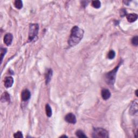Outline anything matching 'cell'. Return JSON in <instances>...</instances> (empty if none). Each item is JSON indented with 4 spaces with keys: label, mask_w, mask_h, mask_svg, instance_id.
I'll list each match as a JSON object with an SVG mask.
<instances>
[{
    "label": "cell",
    "mask_w": 138,
    "mask_h": 138,
    "mask_svg": "<svg viewBox=\"0 0 138 138\" xmlns=\"http://www.w3.org/2000/svg\"><path fill=\"white\" fill-rule=\"evenodd\" d=\"M84 35V31L77 26H74L71 30V35L68 40V44L70 46H76L82 39Z\"/></svg>",
    "instance_id": "obj_1"
},
{
    "label": "cell",
    "mask_w": 138,
    "mask_h": 138,
    "mask_svg": "<svg viewBox=\"0 0 138 138\" xmlns=\"http://www.w3.org/2000/svg\"><path fill=\"white\" fill-rule=\"evenodd\" d=\"M120 65V64H119L118 65L115 67L113 70L109 72H108V73L106 74L105 80L107 84L111 85H113L114 84L115 80V78H116L117 72L118 70Z\"/></svg>",
    "instance_id": "obj_2"
},
{
    "label": "cell",
    "mask_w": 138,
    "mask_h": 138,
    "mask_svg": "<svg viewBox=\"0 0 138 138\" xmlns=\"http://www.w3.org/2000/svg\"><path fill=\"white\" fill-rule=\"evenodd\" d=\"M39 26L38 24H31L29 26V41L31 42L37 36Z\"/></svg>",
    "instance_id": "obj_3"
},
{
    "label": "cell",
    "mask_w": 138,
    "mask_h": 138,
    "mask_svg": "<svg viewBox=\"0 0 138 138\" xmlns=\"http://www.w3.org/2000/svg\"><path fill=\"white\" fill-rule=\"evenodd\" d=\"M93 137L107 138L108 137V132L102 128H95L93 132Z\"/></svg>",
    "instance_id": "obj_4"
},
{
    "label": "cell",
    "mask_w": 138,
    "mask_h": 138,
    "mask_svg": "<svg viewBox=\"0 0 138 138\" xmlns=\"http://www.w3.org/2000/svg\"><path fill=\"white\" fill-rule=\"evenodd\" d=\"M65 121L70 124H74L76 123V116L72 113L67 114L65 117Z\"/></svg>",
    "instance_id": "obj_5"
},
{
    "label": "cell",
    "mask_w": 138,
    "mask_h": 138,
    "mask_svg": "<svg viewBox=\"0 0 138 138\" xmlns=\"http://www.w3.org/2000/svg\"><path fill=\"white\" fill-rule=\"evenodd\" d=\"M31 97V93L28 89H26L23 90L21 94V98L23 101H26L27 100H28L29 99H30Z\"/></svg>",
    "instance_id": "obj_6"
},
{
    "label": "cell",
    "mask_w": 138,
    "mask_h": 138,
    "mask_svg": "<svg viewBox=\"0 0 138 138\" xmlns=\"http://www.w3.org/2000/svg\"><path fill=\"white\" fill-rule=\"evenodd\" d=\"M13 39V36L10 33H7L4 37V42L7 46H9L12 44Z\"/></svg>",
    "instance_id": "obj_7"
},
{
    "label": "cell",
    "mask_w": 138,
    "mask_h": 138,
    "mask_svg": "<svg viewBox=\"0 0 138 138\" xmlns=\"http://www.w3.org/2000/svg\"><path fill=\"white\" fill-rule=\"evenodd\" d=\"M13 83V79L12 77H7L4 80V86L6 88H10Z\"/></svg>",
    "instance_id": "obj_8"
},
{
    "label": "cell",
    "mask_w": 138,
    "mask_h": 138,
    "mask_svg": "<svg viewBox=\"0 0 138 138\" xmlns=\"http://www.w3.org/2000/svg\"><path fill=\"white\" fill-rule=\"evenodd\" d=\"M101 97L104 100H107L111 97V93L108 89H103L101 91Z\"/></svg>",
    "instance_id": "obj_9"
},
{
    "label": "cell",
    "mask_w": 138,
    "mask_h": 138,
    "mask_svg": "<svg viewBox=\"0 0 138 138\" xmlns=\"http://www.w3.org/2000/svg\"><path fill=\"white\" fill-rule=\"evenodd\" d=\"M127 20L129 22H134L138 19V15L136 13H130L127 15Z\"/></svg>",
    "instance_id": "obj_10"
},
{
    "label": "cell",
    "mask_w": 138,
    "mask_h": 138,
    "mask_svg": "<svg viewBox=\"0 0 138 138\" xmlns=\"http://www.w3.org/2000/svg\"><path fill=\"white\" fill-rule=\"evenodd\" d=\"M52 76H53V70L51 69H49L47 70V71L46 73V84H48L50 81Z\"/></svg>",
    "instance_id": "obj_11"
},
{
    "label": "cell",
    "mask_w": 138,
    "mask_h": 138,
    "mask_svg": "<svg viewBox=\"0 0 138 138\" xmlns=\"http://www.w3.org/2000/svg\"><path fill=\"white\" fill-rule=\"evenodd\" d=\"M130 113L131 114H134L135 113H136L138 112V103H133L132 104V105L131 106V108H130Z\"/></svg>",
    "instance_id": "obj_12"
},
{
    "label": "cell",
    "mask_w": 138,
    "mask_h": 138,
    "mask_svg": "<svg viewBox=\"0 0 138 138\" xmlns=\"http://www.w3.org/2000/svg\"><path fill=\"white\" fill-rule=\"evenodd\" d=\"M1 100L2 102H6V101H9L10 100V96L8 93L5 92L2 95Z\"/></svg>",
    "instance_id": "obj_13"
},
{
    "label": "cell",
    "mask_w": 138,
    "mask_h": 138,
    "mask_svg": "<svg viewBox=\"0 0 138 138\" xmlns=\"http://www.w3.org/2000/svg\"><path fill=\"white\" fill-rule=\"evenodd\" d=\"M46 111L47 116L49 118L51 117L52 114H53V112H52V110L49 104H46Z\"/></svg>",
    "instance_id": "obj_14"
},
{
    "label": "cell",
    "mask_w": 138,
    "mask_h": 138,
    "mask_svg": "<svg viewBox=\"0 0 138 138\" xmlns=\"http://www.w3.org/2000/svg\"><path fill=\"white\" fill-rule=\"evenodd\" d=\"M14 6L18 9H21L23 7V2L21 0H17L15 2Z\"/></svg>",
    "instance_id": "obj_15"
},
{
    "label": "cell",
    "mask_w": 138,
    "mask_h": 138,
    "mask_svg": "<svg viewBox=\"0 0 138 138\" xmlns=\"http://www.w3.org/2000/svg\"><path fill=\"white\" fill-rule=\"evenodd\" d=\"M76 134L77 137L79 138H87V136L85 134V133L81 130L77 131L76 132Z\"/></svg>",
    "instance_id": "obj_16"
},
{
    "label": "cell",
    "mask_w": 138,
    "mask_h": 138,
    "mask_svg": "<svg viewBox=\"0 0 138 138\" xmlns=\"http://www.w3.org/2000/svg\"><path fill=\"white\" fill-rule=\"evenodd\" d=\"M92 5L94 8L98 9L101 7V2L99 1H93L92 2Z\"/></svg>",
    "instance_id": "obj_17"
},
{
    "label": "cell",
    "mask_w": 138,
    "mask_h": 138,
    "mask_svg": "<svg viewBox=\"0 0 138 138\" xmlns=\"http://www.w3.org/2000/svg\"><path fill=\"white\" fill-rule=\"evenodd\" d=\"M7 49L6 48H3V47H1V63L2 62V60H3V58L4 57V55H6V53H7Z\"/></svg>",
    "instance_id": "obj_18"
},
{
    "label": "cell",
    "mask_w": 138,
    "mask_h": 138,
    "mask_svg": "<svg viewBox=\"0 0 138 138\" xmlns=\"http://www.w3.org/2000/svg\"><path fill=\"white\" fill-rule=\"evenodd\" d=\"M115 53L114 51L113 50H111L109 51V53H108V58L110 59H112L115 57Z\"/></svg>",
    "instance_id": "obj_19"
},
{
    "label": "cell",
    "mask_w": 138,
    "mask_h": 138,
    "mask_svg": "<svg viewBox=\"0 0 138 138\" xmlns=\"http://www.w3.org/2000/svg\"><path fill=\"white\" fill-rule=\"evenodd\" d=\"M132 43L134 45V46H137L138 45V37L135 36L133 37L132 39Z\"/></svg>",
    "instance_id": "obj_20"
},
{
    "label": "cell",
    "mask_w": 138,
    "mask_h": 138,
    "mask_svg": "<svg viewBox=\"0 0 138 138\" xmlns=\"http://www.w3.org/2000/svg\"><path fill=\"white\" fill-rule=\"evenodd\" d=\"M13 137H14V138H23V134H22V133L21 132H20V131H19V132H17L16 133H15V134H14V135H13Z\"/></svg>",
    "instance_id": "obj_21"
},
{
    "label": "cell",
    "mask_w": 138,
    "mask_h": 138,
    "mask_svg": "<svg viewBox=\"0 0 138 138\" xmlns=\"http://www.w3.org/2000/svg\"><path fill=\"white\" fill-rule=\"evenodd\" d=\"M137 92H138V90H136V96H138V93H137Z\"/></svg>",
    "instance_id": "obj_22"
},
{
    "label": "cell",
    "mask_w": 138,
    "mask_h": 138,
    "mask_svg": "<svg viewBox=\"0 0 138 138\" xmlns=\"http://www.w3.org/2000/svg\"><path fill=\"white\" fill-rule=\"evenodd\" d=\"M61 137H67L65 136V135H63V136H62Z\"/></svg>",
    "instance_id": "obj_23"
}]
</instances>
